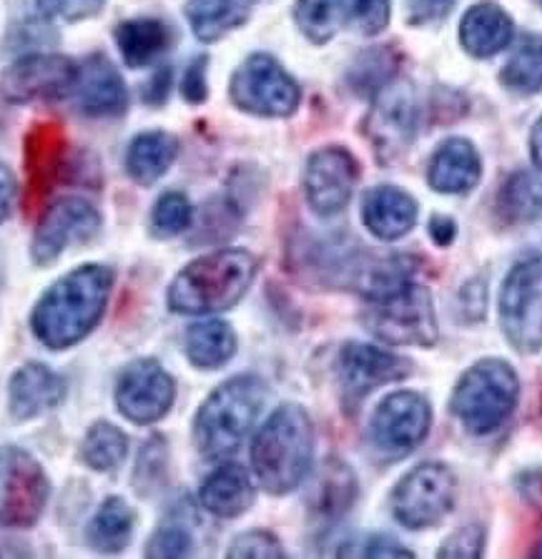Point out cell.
<instances>
[{
  "label": "cell",
  "mask_w": 542,
  "mask_h": 559,
  "mask_svg": "<svg viewBox=\"0 0 542 559\" xmlns=\"http://www.w3.org/2000/svg\"><path fill=\"white\" fill-rule=\"evenodd\" d=\"M114 271L89 264L71 271L40 296L31 317L33 334L48 349H66L86 338L104 317Z\"/></svg>",
  "instance_id": "1"
},
{
  "label": "cell",
  "mask_w": 542,
  "mask_h": 559,
  "mask_svg": "<svg viewBox=\"0 0 542 559\" xmlns=\"http://www.w3.org/2000/svg\"><path fill=\"white\" fill-rule=\"evenodd\" d=\"M315 460V427L299 404L271 414L251 444V467L269 495H290L302 485Z\"/></svg>",
  "instance_id": "2"
},
{
  "label": "cell",
  "mask_w": 542,
  "mask_h": 559,
  "mask_svg": "<svg viewBox=\"0 0 542 559\" xmlns=\"http://www.w3.org/2000/svg\"><path fill=\"white\" fill-rule=\"evenodd\" d=\"M257 269V257L244 249H224L201 257L174 278L168 307L189 317L232 309L249 292Z\"/></svg>",
  "instance_id": "3"
},
{
  "label": "cell",
  "mask_w": 542,
  "mask_h": 559,
  "mask_svg": "<svg viewBox=\"0 0 542 559\" xmlns=\"http://www.w3.org/2000/svg\"><path fill=\"white\" fill-rule=\"evenodd\" d=\"M267 404V386L257 377H234L211 392L193 421V437L201 454L219 460L234 454Z\"/></svg>",
  "instance_id": "4"
},
{
  "label": "cell",
  "mask_w": 542,
  "mask_h": 559,
  "mask_svg": "<svg viewBox=\"0 0 542 559\" xmlns=\"http://www.w3.org/2000/svg\"><path fill=\"white\" fill-rule=\"evenodd\" d=\"M520 400V379L503 359H485L457 381L450 409L470 435H490L512 417Z\"/></svg>",
  "instance_id": "5"
},
{
  "label": "cell",
  "mask_w": 542,
  "mask_h": 559,
  "mask_svg": "<svg viewBox=\"0 0 542 559\" xmlns=\"http://www.w3.org/2000/svg\"><path fill=\"white\" fill-rule=\"evenodd\" d=\"M364 321L372 334L394 346H435L439 338L432 296L414 282L382 299L367 301Z\"/></svg>",
  "instance_id": "6"
},
{
  "label": "cell",
  "mask_w": 542,
  "mask_h": 559,
  "mask_svg": "<svg viewBox=\"0 0 542 559\" xmlns=\"http://www.w3.org/2000/svg\"><path fill=\"white\" fill-rule=\"evenodd\" d=\"M499 324L518 354L542 352V259L525 257L505 276L499 292Z\"/></svg>",
  "instance_id": "7"
},
{
  "label": "cell",
  "mask_w": 542,
  "mask_h": 559,
  "mask_svg": "<svg viewBox=\"0 0 542 559\" xmlns=\"http://www.w3.org/2000/svg\"><path fill=\"white\" fill-rule=\"evenodd\" d=\"M417 118L420 106L412 83L389 81L375 93V104L364 118V133L385 166L397 164L410 151L417 135Z\"/></svg>",
  "instance_id": "8"
},
{
  "label": "cell",
  "mask_w": 542,
  "mask_h": 559,
  "mask_svg": "<svg viewBox=\"0 0 542 559\" xmlns=\"http://www.w3.org/2000/svg\"><path fill=\"white\" fill-rule=\"evenodd\" d=\"M457 477L450 467L427 462L406 472L392 492V514L406 530L435 527L452 512Z\"/></svg>",
  "instance_id": "9"
},
{
  "label": "cell",
  "mask_w": 542,
  "mask_h": 559,
  "mask_svg": "<svg viewBox=\"0 0 542 559\" xmlns=\"http://www.w3.org/2000/svg\"><path fill=\"white\" fill-rule=\"evenodd\" d=\"M232 100L241 111L267 118H284L296 111L302 91L276 58L254 53L236 68L232 79Z\"/></svg>",
  "instance_id": "10"
},
{
  "label": "cell",
  "mask_w": 542,
  "mask_h": 559,
  "mask_svg": "<svg viewBox=\"0 0 542 559\" xmlns=\"http://www.w3.org/2000/svg\"><path fill=\"white\" fill-rule=\"evenodd\" d=\"M40 464L19 447H0V527H31L48 502Z\"/></svg>",
  "instance_id": "11"
},
{
  "label": "cell",
  "mask_w": 542,
  "mask_h": 559,
  "mask_svg": "<svg viewBox=\"0 0 542 559\" xmlns=\"http://www.w3.org/2000/svg\"><path fill=\"white\" fill-rule=\"evenodd\" d=\"M294 15L311 44H327L346 25L377 36L389 23V0H296Z\"/></svg>",
  "instance_id": "12"
},
{
  "label": "cell",
  "mask_w": 542,
  "mask_h": 559,
  "mask_svg": "<svg viewBox=\"0 0 542 559\" xmlns=\"http://www.w3.org/2000/svg\"><path fill=\"white\" fill-rule=\"evenodd\" d=\"M79 66L66 56H25L15 61L0 79V93L13 104L33 100H63L75 91Z\"/></svg>",
  "instance_id": "13"
},
{
  "label": "cell",
  "mask_w": 542,
  "mask_h": 559,
  "mask_svg": "<svg viewBox=\"0 0 542 559\" xmlns=\"http://www.w3.org/2000/svg\"><path fill=\"white\" fill-rule=\"evenodd\" d=\"M432 425V409L417 392H394L372 414V442L387 454H410L425 442Z\"/></svg>",
  "instance_id": "14"
},
{
  "label": "cell",
  "mask_w": 542,
  "mask_h": 559,
  "mask_svg": "<svg viewBox=\"0 0 542 559\" xmlns=\"http://www.w3.org/2000/svg\"><path fill=\"white\" fill-rule=\"evenodd\" d=\"M176 384L154 359H139L121 371L116 384V404L136 425H154L172 409Z\"/></svg>",
  "instance_id": "15"
},
{
  "label": "cell",
  "mask_w": 542,
  "mask_h": 559,
  "mask_svg": "<svg viewBox=\"0 0 542 559\" xmlns=\"http://www.w3.org/2000/svg\"><path fill=\"white\" fill-rule=\"evenodd\" d=\"M357 179L360 166L350 151L342 146L315 151L304 168V191H307L309 206L319 216L339 214L350 203Z\"/></svg>",
  "instance_id": "16"
},
{
  "label": "cell",
  "mask_w": 542,
  "mask_h": 559,
  "mask_svg": "<svg viewBox=\"0 0 542 559\" xmlns=\"http://www.w3.org/2000/svg\"><path fill=\"white\" fill-rule=\"evenodd\" d=\"M101 216L98 211L86 201L79 199H61L50 206L40 224L33 234L31 257L36 264L48 266L61 253L71 247V243L89 241L93 234L98 231Z\"/></svg>",
  "instance_id": "17"
},
{
  "label": "cell",
  "mask_w": 542,
  "mask_h": 559,
  "mask_svg": "<svg viewBox=\"0 0 542 559\" xmlns=\"http://www.w3.org/2000/svg\"><path fill=\"white\" fill-rule=\"evenodd\" d=\"M339 381L344 394L360 402L362 396L375 392L389 381H402L412 374V361L379 349L375 344H344L339 352Z\"/></svg>",
  "instance_id": "18"
},
{
  "label": "cell",
  "mask_w": 542,
  "mask_h": 559,
  "mask_svg": "<svg viewBox=\"0 0 542 559\" xmlns=\"http://www.w3.org/2000/svg\"><path fill=\"white\" fill-rule=\"evenodd\" d=\"M73 93L79 111L93 118L118 116L129 104L121 75L106 56H91L86 63L79 66V83Z\"/></svg>",
  "instance_id": "19"
},
{
  "label": "cell",
  "mask_w": 542,
  "mask_h": 559,
  "mask_svg": "<svg viewBox=\"0 0 542 559\" xmlns=\"http://www.w3.org/2000/svg\"><path fill=\"white\" fill-rule=\"evenodd\" d=\"M362 222L377 239L397 241L417 224V201L397 186H375L362 199Z\"/></svg>",
  "instance_id": "20"
},
{
  "label": "cell",
  "mask_w": 542,
  "mask_h": 559,
  "mask_svg": "<svg viewBox=\"0 0 542 559\" xmlns=\"http://www.w3.org/2000/svg\"><path fill=\"white\" fill-rule=\"evenodd\" d=\"M8 400L15 419L40 417L66 400V381L44 364H25L11 379Z\"/></svg>",
  "instance_id": "21"
},
{
  "label": "cell",
  "mask_w": 542,
  "mask_h": 559,
  "mask_svg": "<svg viewBox=\"0 0 542 559\" xmlns=\"http://www.w3.org/2000/svg\"><path fill=\"white\" fill-rule=\"evenodd\" d=\"M482 179L478 148L464 139H450L429 158L427 181L439 193H468Z\"/></svg>",
  "instance_id": "22"
},
{
  "label": "cell",
  "mask_w": 542,
  "mask_h": 559,
  "mask_svg": "<svg viewBox=\"0 0 542 559\" xmlns=\"http://www.w3.org/2000/svg\"><path fill=\"white\" fill-rule=\"evenodd\" d=\"M515 23L505 8L493 0L472 5L460 25V40L474 58H493L512 44Z\"/></svg>",
  "instance_id": "23"
},
{
  "label": "cell",
  "mask_w": 542,
  "mask_h": 559,
  "mask_svg": "<svg viewBox=\"0 0 542 559\" xmlns=\"http://www.w3.org/2000/svg\"><path fill=\"white\" fill-rule=\"evenodd\" d=\"M254 495L257 492H254L249 472L239 464H222V467L211 472L199 492L203 510L224 516V520L247 512L254 504Z\"/></svg>",
  "instance_id": "24"
},
{
  "label": "cell",
  "mask_w": 542,
  "mask_h": 559,
  "mask_svg": "<svg viewBox=\"0 0 542 559\" xmlns=\"http://www.w3.org/2000/svg\"><path fill=\"white\" fill-rule=\"evenodd\" d=\"M176 156H179V141L172 133L149 131L131 141L129 154H126V168H129V176L136 183L151 186L172 168Z\"/></svg>",
  "instance_id": "25"
},
{
  "label": "cell",
  "mask_w": 542,
  "mask_h": 559,
  "mask_svg": "<svg viewBox=\"0 0 542 559\" xmlns=\"http://www.w3.org/2000/svg\"><path fill=\"white\" fill-rule=\"evenodd\" d=\"M254 3L257 0H189L186 19L193 36L203 44H214L249 19Z\"/></svg>",
  "instance_id": "26"
},
{
  "label": "cell",
  "mask_w": 542,
  "mask_h": 559,
  "mask_svg": "<svg viewBox=\"0 0 542 559\" xmlns=\"http://www.w3.org/2000/svg\"><path fill=\"white\" fill-rule=\"evenodd\" d=\"M354 497H357V477L354 472L339 460H327L311 487L309 504L319 516H342L350 510Z\"/></svg>",
  "instance_id": "27"
},
{
  "label": "cell",
  "mask_w": 542,
  "mask_h": 559,
  "mask_svg": "<svg viewBox=\"0 0 542 559\" xmlns=\"http://www.w3.org/2000/svg\"><path fill=\"white\" fill-rule=\"evenodd\" d=\"M186 357L199 369H219L234 357L236 334L226 321H199L186 332Z\"/></svg>",
  "instance_id": "28"
},
{
  "label": "cell",
  "mask_w": 542,
  "mask_h": 559,
  "mask_svg": "<svg viewBox=\"0 0 542 559\" xmlns=\"http://www.w3.org/2000/svg\"><path fill=\"white\" fill-rule=\"evenodd\" d=\"M116 44L121 48L126 63L141 68L154 63L164 53L172 44V31H168L166 23L154 19L126 21L116 28Z\"/></svg>",
  "instance_id": "29"
},
{
  "label": "cell",
  "mask_w": 542,
  "mask_h": 559,
  "mask_svg": "<svg viewBox=\"0 0 542 559\" xmlns=\"http://www.w3.org/2000/svg\"><path fill=\"white\" fill-rule=\"evenodd\" d=\"M63 143V133L54 123H40L31 131L25 158H28V179L33 191H44L46 186L58 179V171L68 166Z\"/></svg>",
  "instance_id": "30"
},
{
  "label": "cell",
  "mask_w": 542,
  "mask_h": 559,
  "mask_svg": "<svg viewBox=\"0 0 542 559\" xmlns=\"http://www.w3.org/2000/svg\"><path fill=\"white\" fill-rule=\"evenodd\" d=\"M497 211L507 224H528L542 214V168L512 174L497 193Z\"/></svg>",
  "instance_id": "31"
},
{
  "label": "cell",
  "mask_w": 542,
  "mask_h": 559,
  "mask_svg": "<svg viewBox=\"0 0 542 559\" xmlns=\"http://www.w3.org/2000/svg\"><path fill=\"white\" fill-rule=\"evenodd\" d=\"M133 524L136 512L121 497H108L89 527L91 547L106 555L121 552L133 535Z\"/></svg>",
  "instance_id": "32"
},
{
  "label": "cell",
  "mask_w": 542,
  "mask_h": 559,
  "mask_svg": "<svg viewBox=\"0 0 542 559\" xmlns=\"http://www.w3.org/2000/svg\"><path fill=\"white\" fill-rule=\"evenodd\" d=\"M499 81L505 88L515 93H540L542 91V36L540 33H525L518 48L499 71Z\"/></svg>",
  "instance_id": "33"
},
{
  "label": "cell",
  "mask_w": 542,
  "mask_h": 559,
  "mask_svg": "<svg viewBox=\"0 0 542 559\" xmlns=\"http://www.w3.org/2000/svg\"><path fill=\"white\" fill-rule=\"evenodd\" d=\"M129 454V439L118 427L108 421H96L83 437L81 460L96 472H111Z\"/></svg>",
  "instance_id": "34"
},
{
  "label": "cell",
  "mask_w": 542,
  "mask_h": 559,
  "mask_svg": "<svg viewBox=\"0 0 542 559\" xmlns=\"http://www.w3.org/2000/svg\"><path fill=\"white\" fill-rule=\"evenodd\" d=\"M397 73V56L392 48H372L367 53L360 56L350 73V83L354 91L360 93H377Z\"/></svg>",
  "instance_id": "35"
},
{
  "label": "cell",
  "mask_w": 542,
  "mask_h": 559,
  "mask_svg": "<svg viewBox=\"0 0 542 559\" xmlns=\"http://www.w3.org/2000/svg\"><path fill=\"white\" fill-rule=\"evenodd\" d=\"M193 549L191 530L186 527L181 516H168L161 527L151 535L146 555L149 557H186Z\"/></svg>",
  "instance_id": "36"
},
{
  "label": "cell",
  "mask_w": 542,
  "mask_h": 559,
  "mask_svg": "<svg viewBox=\"0 0 542 559\" xmlns=\"http://www.w3.org/2000/svg\"><path fill=\"white\" fill-rule=\"evenodd\" d=\"M191 216H193V209L184 193H176V191L164 193L156 203L154 216H151V222H154V234L161 236V239L181 234L184 228H189Z\"/></svg>",
  "instance_id": "37"
},
{
  "label": "cell",
  "mask_w": 542,
  "mask_h": 559,
  "mask_svg": "<svg viewBox=\"0 0 542 559\" xmlns=\"http://www.w3.org/2000/svg\"><path fill=\"white\" fill-rule=\"evenodd\" d=\"M232 559H279L284 557V549L279 539L264 530H251L232 542L228 549Z\"/></svg>",
  "instance_id": "38"
},
{
  "label": "cell",
  "mask_w": 542,
  "mask_h": 559,
  "mask_svg": "<svg viewBox=\"0 0 542 559\" xmlns=\"http://www.w3.org/2000/svg\"><path fill=\"white\" fill-rule=\"evenodd\" d=\"M485 527L482 524H464V527L455 530L450 537L443 542L437 557L447 559H478L485 549Z\"/></svg>",
  "instance_id": "39"
},
{
  "label": "cell",
  "mask_w": 542,
  "mask_h": 559,
  "mask_svg": "<svg viewBox=\"0 0 542 559\" xmlns=\"http://www.w3.org/2000/svg\"><path fill=\"white\" fill-rule=\"evenodd\" d=\"M106 0H38V8L46 19L75 23L96 15Z\"/></svg>",
  "instance_id": "40"
},
{
  "label": "cell",
  "mask_w": 542,
  "mask_h": 559,
  "mask_svg": "<svg viewBox=\"0 0 542 559\" xmlns=\"http://www.w3.org/2000/svg\"><path fill=\"white\" fill-rule=\"evenodd\" d=\"M164 442L154 437L149 447L141 452L139 467L133 472V481L139 485L141 492H146V487H156L161 472H164Z\"/></svg>",
  "instance_id": "41"
},
{
  "label": "cell",
  "mask_w": 542,
  "mask_h": 559,
  "mask_svg": "<svg viewBox=\"0 0 542 559\" xmlns=\"http://www.w3.org/2000/svg\"><path fill=\"white\" fill-rule=\"evenodd\" d=\"M406 3H410V21L414 25H425L443 21L457 0H406Z\"/></svg>",
  "instance_id": "42"
},
{
  "label": "cell",
  "mask_w": 542,
  "mask_h": 559,
  "mask_svg": "<svg viewBox=\"0 0 542 559\" xmlns=\"http://www.w3.org/2000/svg\"><path fill=\"white\" fill-rule=\"evenodd\" d=\"M181 93L189 104H201L207 98V58H197L184 73Z\"/></svg>",
  "instance_id": "43"
},
{
  "label": "cell",
  "mask_w": 542,
  "mask_h": 559,
  "mask_svg": "<svg viewBox=\"0 0 542 559\" xmlns=\"http://www.w3.org/2000/svg\"><path fill=\"white\" fill-rule=\"evenodd\" d=\"M362 557H412L410 549H404L400 542L389 539V537H372L364 542L362 547Z\"/></svg>",
  "instance_id": "44"
},
{
  "label": "cell",
  "mask_w": 542,
  "mask_h": 559,
  "mask_svg": "<svg viewBox=\"0 0 542 559\" xmlns=\"http://www.w3.org/2000/svg\"><path fill=\"white\" fill-rule=\"evenodd\" d=\"M15 203V179L11 174V168L5 164H0V224L11 216Z\"/></svg>",
  "instance_id": "45"
},
{
  "label": "cell",
  "mask_w": 542,
  "mask_h": 559,
  "mask_svg": "<svg viewBox=\"0 0 542 559\" xmlns=\"http://www.w3.org/2000/svg\"><path fill=\"white\" fill-rule=\"evenodd\" d=\"M429 236H432V241L439 243V247H447V243L455 241L457 226L450 216H432Z\"/></svg>",
  "instance_id": "46"
},
{
  "label": "cell",
  "mask_w": 542,
  "mask_h": 559,
  "mask_svg": "<svg viewBox=\"0 0 542 559\" xmlns=\"http://www.w3.org/2000/svg\"><path fill=\"white\" fill-rule=\"evenodd\" d=\"M462 304L464 309H474V319H480L482 313H485V301H487V289L482 286L480 282H470L468 286L462 289Z\"/></svg>",
  "instance_id": "47"
},
{
  "label": "cell",
  "mask_w": 542,
  "mask_h": 559,
  "mask_svg": "<svg viewBox=\"0 0 542 559\" xmlns=\"http://www.w3.org/2000/svg\"><path fill=\"white\" fill-rule=\"evenodd\" d=\"M168 88H172V71L168 68H161V71L151 79V86L146 91V98L151 100V104H161V100L166 98Z\"/></svg>",
  "instance_id": "48"
},
{
  "label": "cell",
  "mask_w": 542,
  "mask_h": 559,
  "mask_svg": "<svg viewBox=\"0 0 542 559\" xmlns=\"http://www.w3.org/2000/svg\"><path fill=\"white\" fill-rule=\"evenodd\" d=\"M520 489H522V495L528 497L532 504H535V507H542V469L525 474Z\"/></svg>",
  "instance_id": "49"
},
{
  "label": "cell",
  "mask_w": 542,
  "mask_h": 559,
  "mask_svg": "<svg viewBox=\"0 0 542 559\" xmlns=\"http://www.w3.org/2000/svg\"><path fill=\"white\" fill-rule=\"evenodd\" d=\"M530 156L535 160V166L542 168V116L538 118V123L532 126L530 133Z\"/></svg>",
  "instance_id": "50"
},
{
  "label": "cell",
  "mask_w": 542,
  "mask_h": 559,
  "mask_svg": "<svg viewBox=\"0 0 542 559\" xmlns=\"http://www.w3.org/2000/svg\"><path fill=\"white\" fill-rule=\"evenodd\" d=\"M535 557H542V545L535 549Z\"/></svg>",
  "instance_id": "51"
},
{
  "label": "cell",
  "mask_w": 542,
  "mask_h": 559,
  "mask_svg": "<svg viewBox=\"0 0 542 559\" xmlns=\"http://www.w3.org/2000/svg\"><path fill=\"white\" fill-rule=\"evenodd\" d=\"M538 3H540V5H542V0H538Z\"/></svg>",
  "instance_id": "52"
}]
</instances>
